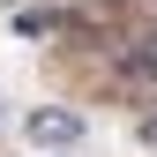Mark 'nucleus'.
<instances>
[{
    "label": "nucleus",
    "mask_w": 157,
    "mask_h": 157,
    "mask_svg": "<svg viewBox=\"0 0 157 157\" xmlns=\"http://www.w3.org/2000/svg\"><path fill=\"white\" fill-rule=\"evenodd\" d=\"M15 30H23V37H45V30H60V15H45V8H30V15H15Z\"/></svg>",
    "instance_id": "nucleus-2"
},
{
    "label": "nucleus",
    "mask_w": 157,
    "mask_h": 157,
    "mask_svg": "<svg viewBox=\"0 0 157 157\" xmlns=\"http://www.w3.org/2000/svg\"><path fill=\"white\" fill-rule=\"evenodd\" d=\"M75 135H82V120H75L67 105H37V112H30V142H37V150H67Z\"/></svg>",
    "instance_id": "nucleus-1"
}]
</instances>
